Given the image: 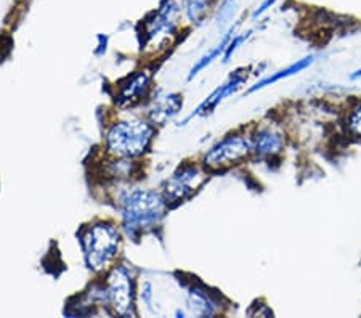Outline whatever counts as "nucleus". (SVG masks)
<instances>
[{"label": "nucleus", "instance_id": "nucleus-4", "mask_svg": "<svg viewBox=\"0 0 361 318\" xmlns=\"http://www.w3.org/2000/svg\"><path fill=\"white\" fill-rule=\"evenodd\" d=\"M104 296L116 315L132 317L133 315V280L130 271L124 265H118L109 271L106 285H104Z\"/></svg>", "mask_w": 361, "mask_h": 318}, {"label": "nucleus", "instance_id": "nucleus-19", "mask_svg": "<svg viewBox=\"0 0 361 318\" xmlns=\"http://www.w3.org/2000/svg\"><path fill=\"white\" fill-rule=\"evenodd\" d=\"M361 78V69H358V71H355L352 76H350V79L352 80H357V79H360Z\"/></svg>", "mask_w": 361, "mask_h": 318}, {"label": "nucleus", "instance_id": "nucleus-7", "mask_svg": "<svg viewBox=\"0 0 361 318\" xmlns=\"http://www.w3.org/2000/svg\"><path fill=\"white\" fill-rule=\"evenodd\" d=\"M178 5L173 2V0H167V2L159 8L158 13H154L153 18L147 23L145 34H147L148 42L164 36V34L176 32L178 25Z\"/></svg>", "mask_w": 361, "mask_h": 318}, {"label": "nucleus", "instance_id": "nucleus-18", "mask_svg": "<svg viewBox=\"0 0 361 318\" xmlns=\"http://www.w3.org/2000/svg\"><path fill=\"white\" fill-rule=\"evenodd\" d=\"M275 2H276V0H265V2L262 4L260 7L254 11V18H257V16H260L262 13H265L267 10H269L270 7H273V5H275Z\"/></svg>", "mask_w": 361, "mask_h": 318}, {"label": "nucleus", "instance_id": "nucleus-3", "mask_svg": "<svg viewBox=\"0 0 361 318\" xmlns=\"http://www.w3.org/2000/svg\"><path fill=\"white\" fill-rule=\"evenodd\" d=\"M85 262L93 271H103L114 262L121 247V233L116 225L97 222L80 235Z\"/></svg>", "mask_w": 361, "mask_h": 318}, {"label": "nucleus", "instance_id": "nucleus-2", "mask_svg": "<svg viewBox=\"0 0 361 318\" xmlns=\"http://www.w3.org/2000/svg\"><path fill=\"white\" fill-rule=\"evenodd\" d=\"M164 195L154 190H137L122 202V227L129 235L154 228L167 209Z\"/></svg>", "mask_w": 361, "mask_h": 318}, {"label": "nucleus", "instance_id": "nucleus-10", "mask_svg": "<svg viewBox=\"0 0 361 318\" xmlns=\"http://www.w3.org/2000/svg\"><path fill=\"white\" fill-rule=\"evenodd\" d=\"M252 152L259 156H275L283 149V137L271 129H262L254 135Z\"/></svg>", "mask_w": 361, "mask_h": 318}, {"label": "nucleus", "instance_id": "nucleus-11", "mask_svg": "<svg viewBox=\"0 0 361 318\" xmlns=\"http://www.w3.org/2000/svg\"><path fill=\"white\" fill-rule=\"evenodd\" d=\"M182 108V100L178 95H167L164 100L156 103V106L149 111V121L156 124H164L166 121L173 118L178 113V109Z\"/></svg>", "mask_w": 361, "mask_h": 318}, {"label": "nucleus", "instance_id": "nucleus-6", "mask_svg": "<svg viewBox=\"0 0 361 318\" xmlns=\"http://www.w3.org/2000/svg\"><path fill=\"white\" fill-rule=\"evenodd\" d=\"M207 181V173L201 167L195 164H188L180 167V169L169 178L164 190V198L167 204H177L200 190L204 182Z\"/></svg>", "mask_w": 361, "mask_h": 318}, {"label": "nucleus", "instance_id": "nucleus-5", "mask_svg": "<svg viewBox=\"0 0 361 318\" xmlns=\"http://www.w3.org/2000/svg\"><path fill=\"white\" fill-rule=\"evenodd\" d=\"M252 152V145L243 135H228L204 154L202 164L209 169H225L240 164Z\"/></svg>", "mask_w": 361, "mask_h": 318}, {"label": "nucleus", "instance_id": "nucleus-14", "mask_svg": "<svg viewBox=\"0 0 361 318\" xmlns=\"http://www.w3.org/2000/svg\"><path fill=\"white\" fill-rule=\"evenodd\" d=\"M228 42H230V34H228V36H226V37L222 39V42H220V44L217 45V47L209 51L207 55H204V56L201 58V60L197 61L193 68H191V71H190V74H188V79L191 80L195 76H197V74H200L204 68L211 65V63H212L214 60H217V58L225 51V49H226V45H228Z\"/></svg>", "mask_w": 361, "mask_h": 318}, {"label": "nucleus", "instance_id": "nucleus-13", "mask_svg": "<svg viewBox=\"0 0 361 318\" xmlns=\"http://www.w3.org/2000/svg\"><path fill=\"white\" fill-rule=\"evenodd\" d=\"M214 0H185L183 8L185 15L190 23L195 26H200L207 18L209 10L212 8Z\"/></svg>", "mask_w": 361, "mask_h": 318}, {"label": "nucleus", "instance_id": "nucleus-9", "mask_svg": "<svg viewBox=\"0 0 361 318\" xmlns=\"http://www.w3.org/2000/svg\"><path fill=\"white\" fill-rule=\"evenodd\" d=\"M244 80H246V78L235 76V78H231V79L228 80V82H225L224 85H220L219 89L214 92V94H211V95H209V97L206 98V102L201 103V105L196 108L195 113H191V114L188 116V118L185 119V123H188L190 119L196 118V116H204V114L212 113L214 109L217 108V105H219L220 102H224L226 97L231 95V94H235V92H236L238 89H240Z\"/></svg>", "mask_w": 361, "mask_h": 318}, {"label": "nucleus", "instance_id": "nucleus-15", "mask_svg": "<svg viewBox=\"0 0 361 318\" xmlns=\"http://www.w3.org/2000/svg\"><path fill=\"white\" fill-rule=\"evenodd\" d=\"M235 10H236L235 0H224L217 11V25L224 26L225 23H228L233 18V15H235Z\"/></svg>", "mask_w": 361, "mask_h": 318}, {"label": "nucleus", "instance_id": "nucleus-1", "mask_svg": "<svg viewBox=\"0 0 361 318\" xmlns=\"http://www.w3.org/2000/svg\"><path fill=\"white\" fill-rule=\"evenodd\" d=\"M154 138V124L151 121L132 118L122 119L109 127L104 147L116 159H137L148 152Z\"/></svg>", "mask_w": 361, "mask_h": 318}, {"label": "nucleus", "instance_id": "nucleus-8", "mask_svg": "<svg viewBox=\"0 0 361 318\" xmlns=\"http://www.w3.org/2000/svg\"><path fill=\"white\" fill-rule=\"evenodd\" d=\"M151 84V74L148 71H138L126 80L119 89L118 102L122 105H132L147 95Z\"/></svg>", "mask_w": 361, "mask_h": 318}, {"label": "nucleus", "instance_id": "nucleus-16", "mask_svg": "<svg viewBox=\"0 0 361 318\" xmlns=\"http://www.w3.org/2000/svg\"><path fill=\"white\" fill-rule=\"evenodd\" d=\"M348 129L355 137H361V105L353 109L350 121H348Z\"/></svg>", "mask_w": 361, "mask_h": 318}, {"label": "nucleus", "instance_id": "nucleus-12", "mask_svg": "<svg viewBox=\"0 0 361 318\" xmlns=\"http://www.w3.org/2000/svg\"><path fill=\"white\" fill-rule=\"evenodd\" d=\"M312 63H313V56L302 58V60L294 63V65H290V66L286 68V69H283V71H278V73H275V74H271L270 78L262 79L260 82H257L254 87H250L249 94H250V92H255V90H259V89H264V87H267V85L275 84V82H278V80H281V79H286V78L294 76V74H299L300 71H304V69H307L308 66H310Z\"/></svg>", "mask_w": 361, "mask_h": 318}, {"label": "nucleus", "instance_id": "nucleus-17", "mask_svg": "<svg viewBox=\"0 0 361 318\" xmlns=\"http://www.w3.org/2000/svg\"><path fill=\"white\" fill-rule=\"evenodd\" d=\"M249 34H250V32L243 34V36H236V37H233V40H230L228 45H226V49H225L224 61H228V58L231 56V54H235V50H236L238 47H240V45L244 42V40H246V39L249 37Z\"/></svg>", "mask_w": 361, "mask_h": 318}]
</instances>
